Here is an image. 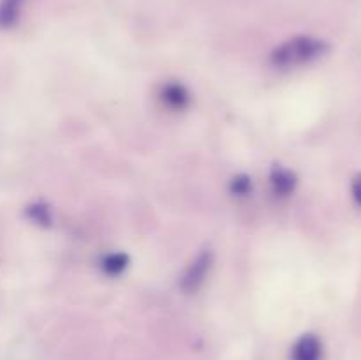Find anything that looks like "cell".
<instances>
[{
    "mask_svg": "<svg viewBox=\"0 0 361 360\" xmlns=\"http://www.w3.org/2000/svg\"><path fill=\"white\" fill-rule=\"evenodd\" d=\"M27 212H28V217H30L34 222H37V224L46 226V224H49V221H51L49 208L42 203L30 205V207L27 208Z\"/></svg>",
    "mask_w": 361,
    "mask_h": 360,
    "instance_id": "ba28073f",
    "label": "cell"
},
{
    "mask_svg": "<svg viewBox=\"0 0 361 360\" xmlns=\"http://www.w3.org/2000/svg\"><path fill=\"white\" fill-rule=\"evenodd\" d=\"M351 193H353V198H355L356 203L361 207V175H356L355 180H353Z\"/></svg>",
    "mask_w": 361,
    "mask_h": 360,
    "instance_id": "30bf717a",
    "label": "cell"
},
{
    "mask_svg": "<svg viewBox=\"0 0 361 360\" xmlns=\"http://www.w3.org/2000/svg\"><path fill=\"white\" fill-rule=\"evenodd\" d=\"M328 52V44L323 39L310 37V35H298L289 41L282 42L281 46L271 52V66L279 69H291V67L305 66V64L316 62L317 59Z\"/></svg>",
    "mask_w": 361,
    "mask_h": 360,
    "instance_id": "6da1fadb",
    "label": "cell"
},
{
    "mask_svg": "<svg viewBox=\"0 0 361 360\" xmlns=\"http://www.w3.org/2000/svg\"><path fill=\"white\" fill-rule=\"evenodd\" d=\"M212 263H214V253L212 251H203L192 260V263L185 268L183 275L180 277V289L185 293H196L203 286L207 274L210 272Z\"/></svg>",
    "mask_w": 361,
    "mask_h": 360,
    "instance_id": "7a4b0ae2",
    "label": "cell"
},
{
    "mask_svg": "<svg viewBox=\"0 0 361 360\" xmlns=\"http://www.w3.org/2000/svg\"><path fill=\"white\" fill-rule=\"evenodd\" d=\"M159 99H161L166 108L173 109V112H182L190 104L189 90L185 88V85L176 83V81L162 85L161 92H159Z\"/></svg>",
    "mask_w": 361,
    "mask_h": 360,
    "instance_id": "3957f363",
    "label": "cell"
},
{
    "mask_svg": "<svg viewBox=\"0 0 361 360\" xmlns=\"http://www.w3.org/2000/svg\"><path fill=\"white\" fill-rule=\"evenodd\" d=\"M127 263H129V258H127V254L113 253V254H108V256L104 258V261H102V268H104V272L108 275H118L126 270Z\"/></svg>",
    "mask_w": 361,
    "mask_h": 360,
    "instance_id": "52a82bcc",
    "label": "cell"
},
{
    "mask_svg": "<svg viewBox=\"0 0 361 360\" xmlns=\"http://www.w3.org/2000/svg\"><path fill=\"white\" fill-rule=\"evenodd\" d=\"M23 2L25 0H4L0 7V27H13L16 23Z\"/></svg>",
    "mask_w": 361,
    "mask_h": 360,
    "instance_id": "8992f818",
    "label": "cell"
},
{
    "mask_svg": "<svg viewBox=\"0 0 361 360\" xmlns=\"http://www.w3.org/2000/svg\"><path fill=\"white\" fill-rule=\"evenodd\" d=\"M296 175L288 168H282V166H275L271 169L270 175V184L271 191L277 198H288L289 194H293V191L296 189Z\"/></svg>",
    "mask_w": 361,
    "mask_h": 360,
    "instance_id": "5b68a950",
    "label": "cell"
},
{
    "mask_svg": "<svg viewBox=\"0 0 361 360\" xmlns=\"http://www.w3.org/2000/svg\"><path fill=\"white\" fill-rule=\"evenodd\" d=\"M252 191V182L247 175H238L231 180V193L235 196H247Z\"/></svg>",
    "mask_w": 361,
    "mask_h": 360,
    "instance_id": "9c48e42d",
    "label": "cell"
},
{
    "mask_svg": "<svg viewBox=\"0 0 361 360\" xmlns=\"http://www.w3.org/2000/svg\"><path fill=\"white\" fill-rule=\"evenodd\" d=\"M323 342L316 334H305L293 344L291 360H323Z\"/></svg>",
    "mask_w": 361,
    "mask_h": 360,
    "instance_id": "277c9868",
    "label": "cell"
}]
</instances>
